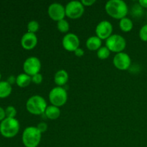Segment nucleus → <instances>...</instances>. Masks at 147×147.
<instances>
[{
    "label": "nucleus",
    "mask_w": 147,
    "mask_h": 147,
    "mask_svg": "<svg viewBox=\"0 0 147 147\" xmlns=\"http://www.w3.org/2000/svg\"><path fill=\"white\" fill-rule=\"evenodd\" d=\"M105 10L112 18L121 20L129 13L127 4L123 0H109L106 3Z\"/></svg>",
    "instance_id": "1"
},
{
    "label": "nucleus",
    "mask_w": 147,
    "mask_h": 147,
    "mask_svg": "<svg viewBox=\"0 0 147 147\" xmlns=\"http://www.w3.org/2000/svg\"><path fill=\"white\" fill-rule=\"evenodd\" d=\"M47 107L45 99L39 95H34L28 98L26 102V109L30 113L40 116L45 113Z\"/></svg>",
    "instance_id": "2"
},
{
    "label": "nucleus",
    "mask_w": 147,
    "mask_h": 147,
    "mask_svg": "<svg viewBox=\"0 0 147 147\" xmlns=\"http://www.w3.org/2000/svg\"><path fill=\"white\" fill-rule=\"evenodd\" d=\"M42 134L36 126H28L23 131L22 141L25 147H37L40 144Z\"/></svg>",
    "instance_id": "3"
},
{
    "label": "nucleus",
    "mask_w": 147,
    "mask_h": 147,
    "mask_svg": "<svg viewBox=\"0 0 147 147\" xmlns=\"http://www.w3.org/2000/svg\"><path fill=\"white\" fill-rule=\"evenodd\" d=\"M20 129V122L16 118H6L0 122V134L4 138L14 137L19 133Z\"/></svg>",
    "instance_id": "4"
},
{
    "label": "nucleus",
    "mask_w": 147,
    "mask_h": 147,
    "mask_svg": "<svg viewBox=\"0 0 147 147\" xmlns=\"http://www.w3.org/2000/svg\"><path fill=\"white\" fill-rule=\"evenodd\" d=\"M49 100L51 105L61 107L64 106L67 100V90L63 87L56 86L53 88L49 93Z\"/></svg>",
    "instance_id": "5"
},
{
    "label": "nucleus",
    "mask_w": 147,
    "mask_h": 147,
    "mask_svg": "<svg viewBox=\"0 0 147 147\" xmlns=\"http://www.w3.org/2000/svg\"><path fill=\"white\" fill-rule=\"evenodd\" d=\"M111 52L116 54L122 53L126 47V39L119 34H113L106 40V45Z\"/></svg>",
    "instance_id": "6"
},
{
    "label": "nucleus",
    "mask_w": 147,
    "mask_h": 147,
    "mask_svg": "<svg viewBox=\"0 0 147 147\" xmlns=\"http://www.w3.org/2000/svg\"><path fill=\"white\" fill-rule=\"evenodd\" d=\"M65 14L68 18L72 20H77L83 16L85 11V7L81 1L73 0L66 4Z\"/></svg>",
    "instance_id": "7"
},
{
    "label": "nucleus",
    "mask_w": 147,
    "mask_h": 147,
    "mask_svg": "<svg viewBox=\"0 0 147 147\" xmlns=\"http://www.w3.org/2000/svg\"><path fill=\"white\" fill-rule=\"evenodd\" d=\"M41 67V61L38 57H35V56H31V57H27L23 63L24 73L29 75L31 77L40 73Z\"/></svg>",
    "instance_id": "8"
},
{
    "label": "nucleus",
    "mask_w": 147,
    "mask_h": 147,
    "mask_svg": "<svg viewBox=\"0 0 147 147\" xmlns=\"http://www.w3.org/2000/svg\"><path fill=\"white\" fill-rule=\"evenodd\" d=\"M80 39L75 33H67L65 34L62 40L63 48L68 52H74L76 49L80 47Z\"/></svg>",
    "instance_id": "9"
},
{
    "label": "nucleus",
    "mask_w": 147,
    "mask_h": 147,
    "mask_svg": "<svg viewBox=\"0 0 147 147\" xmlns=\"http://www.w3.org/2000/svg\"><path fill=\"white\" fill-rule=\"evenodd\" d=\"M96 34L102 40H106L113 33V25L108 20L100 21L96 27Z\"/></svg>",
    "instance_id": "10"
},
{
    "label": "nucleus",
    "mask_w": 147,
    "mask_h": 147,
    "mask_svg": "<svg viewBox=\"0 0 147 147\" xmlns=\"http://www.w3.org/2000/svg\"><path fill=\"white\" fill-rule=\"evenodd\" d=\"M47 13L51 20L58 22L65 19L66 16L65 7L60 3H53L48 7Z\"/></svg>",
    "instance_id": "11"
},
{
    "label": "nucleus",
    "mask_w": 147,
    "mask_h": 147,
    "mask_svg": "<svg viewBox=\"0 0 147 147\" xmlns=\"http://www.w3.org/2000/svg\"><path fill=\"white\" fill-rule=\"evenodd\" d=\"M113 65L120 70H129L131 65V59L127 53L122 52L116 54L113 59Z\"/></svg>",
    "instance_id": "12"
},
{
    "label": "nucleus",
    "mask_w": 147,
    "mask_h": 147,
    "mask_svg": "<svg viewBox=\"0 0 147 147\" xmlns=\"http://www.w3.org/2000/svg\"><path fill=\"white\" fill-rule=\"evenodd\" d=\"M37 37L35 34L27 32L22 35L21 38V46L24 50H30L34 49L37 46Z\"/></svg>",
    "instance_id": "13"
},
{
    "label": "nucleus",
    "mask_w": 147,
    "mask_h": 147,
    "mask_svg": "<svg viewBox=\"0 0 147 147\" xmlns=\"http://www.w3.org/2000/svg\"><path fill=\"white\" fill-rule=\"evenodd\" d=\"M69 80V74L65 70L61 69L57 70L54 76V82L57 86L63 87Z\"/></svg>",
    "instance_id": "14"
},
{
    "label": "nucleus",
    "mask_w": 147,
    "mask_h": 147,
    "mask_svg": "<svg viewBox=\"0 0 147 147\" xmlns=\"http://www.w3.org/2000/svg\"><path fill=\"white\" fill-rule=\"evenodd\" d=\"M60 114H61V111H60V108L57 107V106H53V105H50V106H47V109H46L45 113L43 115L47 119L56 120V119L60 117Z\"/></svg>",
    "instance_id": "15"
},
{
    "label": "nucleus",
    "mask_w": 147,
    "mask_h": 147,
    "mask_svg": "<svg viewBox=\"0 0 147 147\" xmlns=\"http://www.w3.org/2000/svg\"><path fill=\"white\" fill-rule=\"evenodd\" d=\"M86 47L89 50L97 51L99 48L102 47V40H100L97 36H91L86 40Z\"/></svg>",
    "instance_id": "16"
},
{
    "label": "nucleus",
    "mask_w": 147,
    "mask_h": 147,
    "mask_svg": "<svg viewBox=\"0 0 147 147\" xmlns=\"http://www.w3.org/2000/svg\"><path fill=\"white\" fill-rule=\"evenodd\" d=\"M32 82V77L26 73H20L17 76L16 84L20 88H26L30 86Z\"/></svg>",
    "instance_id": "17"
},
{
    "label": "nucleus",
    "mask_w": 147,
    "mask_h": 147,
    "mask_svg": "<svg viewBox=\"0 0 147 147\" xmlns=\"http://www.w3.org/2000/svg\"><path fill=\"white\" fill-rule=\"evenodd\" d=\"M12 86L7 81H0V98H6L11 95Z\"/></svg>",
    "instance_id": "18"
},
{
    "label": "nucleus",
    "mask_w": 147,
    "mask_h": 147,
    "mask_svg": "<svg viewBox=\"0 0 147 147\" xmlns=\"http://www.w3.org/2000/svg\"><path fill=\"white\" fill-rule=\"evenodd\" d=\"M119 27L124 32H129L131 31L132 29H133L134 23L130 18L126 17L120 20Z\"/></svg>",
    "instance_id": "19"
},
{
    "label": "nucleus",
    "mask_w": 147,
    "mask_h": 147,
    "mask_svg": "<svg viewBox=\"0 0 147 147\" xmlns=\"http://www.w3.org/2000/svg\"><path fill=\"white\" fill-rule=\"evenodd\" d=\"M131 14L135 18H139L144 14V8L139 3H136L132 7Z\"/></svg>",
    "instance_id": "20"
},
{
    "label": "nucleus",
    "mask_w": 147,
    "mask_h": 147,
    "mask_svg": "<svg viewBox=\"0 0 147 147\" xmlns=\"http://www.w3.org/2000/svg\"><path fill=\"white\" fill-rule=\"evenodd\" d=\"M57 28L60 32L67 34V32L70 30V24L65 19H63V20L57 22Z\"/></svg>",
    "instance_id": "21"
},
{
    "label": "nucleus",
    "mask_w": 147,
    "mask_h": 147,
    "mask_svg": "<svg viewBox=\"0 0 147 147\" xmlns=\"http://www.w3.org/2000/svg\"><path fill=\"white\" fill-rule=\"evenodd\" d=\"M111 52L109 50L106 46H102L97 50V56L100 60H106L110 56Z\"/></svg>",
    "instance_id": "22"
},
{
    "label": "nucleus",
    "mask_w": 147,
    "mask_h": 147,
    "mask_svg": "<svg viewBox=\"0 0 147 147\" xmlns=\"http://www.w3.org/2000/svg\"><path fill=\"white\" fill-rule=\"evenodd\" d=\"M40 29V24L36 20H31L27 24V32L35 34Z\"/></svg>",
    "instance_id": "23"
},
{
    "label": "nucleus",
    "mask_w": 147,
    "mask_h": 147,
    "mask_svg": "<svg viewBox=\"0 0 147 147\" xmlns=\"http://www.w3.org/2000/svg\"><path fill=\"white\" fill-rule=\"evenodd\" d=\"M6 118H15L17 116V109L14 106H9L5 109Z\"/></svg>",
    "instance_id": "24"
},
{
    "label": "nucleus",
    "mask_w": 147,
    "mask_h": 147,
    "mask_svg": "<svg viewBox=\"0 0 147 147\" xmlns=\"http://www.w3.org/2000/svg\"><path fill=\"white\" fill-rule=\"evenodd\" d=\"M139 37L143 42H147V24L141 27L139 32Z\"/></svg>",
    "instance_id": "25"
},
{
    "label": "nucleus",
    "mask_w": 147,
    "mask_h": 147,
    "mask_svg": "<svg viewBox=\"0 0 147 147\" xmlns=\"http://www.w3.org/2000/svg\"><path fill=\"white\" fill-rule=\"evenodd\" d=\"M43 80V76L40 73L32 76V82L35 84H40Z\"/></svg>",
    "instance_id": "26"
},
{
    "label": "nucleus",
    "mask_w": 147,
    "mask_h": 147,
    "mask_svg": "<svg viewBox=\"0 0 147 147\" xmlns=\"http://www.w3.org/2000/svg\"><path fill=\"white\" fill-rule=\"evenodd\" d=\"M36 127L37 128V129H38L42 134H43V133H45V132L47 131L48 126H47V124L45 123V122L42 121V122H40V123L37 125Z\"/></svg>",
    "instance_id": "27"
},
{
    "label": "nucleus",
    "mask_w": 147,
    "mask_h": 147,
    "mask_svg": "<svg viewBox=\"0 0 147 147\" xmlns=\"http://www.w3.org/2000/svg\"><path fill=\"white\" fill-rule=\"evenodd\" d=\"M74 53H75V55H76V57H81L84 55L85 52L83 48H81V47H78V48H77L76 50H75Z\"/></svg>",
    "instance_id": "28"
},
{
    "label": "nucleus",
    "mask_w": 147,
    "mask_h": 147,
    "mask_svg": "<svg viewBox=\"0 0 147 147\" xmlns=\"http://www.w3.org/2000/svg\"><path fill=\"white\" fill-rule=\"evenodd\" d=\"M82 4H83L84 7H90V6H93V4L96 3V0H82Z\"/></svg>",
    "instance_id": "29"
},
{
    "label": "nucleus",
    "mask_w": 147,
    "mask_h": 147,
    "mask_svg": "<svg viewBox=\"0 0 147 147\" xmlns=\"http://www.w3.org/2000/svg\"><path fill=\"white\" fill-rule=\"evenodd\" d=\"M6 119L5 109L0 106V122L2 121L4 119Z\"/></svg>",
    "instance_id": "30"
},
{
    "label": "nucleus",
    "mask_w": 147,
    "mask_h": 147,
    "mask_svg": "<svg viewBox=\"0 0 147 147\" xmlns=\"http://www.w3.org/2000/svg\"><path fill=\"white\" fill-rule=\"evenodd\" d=\"M16 80H17V77H15V76H10L8 77L7 81L11 86L12 84L16 83Z\"/></svg>",
    "instance_id": "31"
},
{
    "label": "nucleus",
    "mask_w": 147,
    "mask_h": 147,
    "mask_svg": "<svg viewBox=\"0 0 147 147\" xmlns=\"http://www.w3.org/2000/svg\"><path fill=\"white\" fill-rule=\"evenodd\" d=\"M138 3H139L144 9H147V0H139V1H138Z\"/></svg>",
    "instance_id": "32"
},
{
    "label": "nucleus",
    "mask_w": 147,
    "mask_h": 147,
    "mask_svg": "<svg viewBox=\"0 0 147 147\" xmlns=\"http://www.w3.org/2000/svg\"><path fill=\"white\" fill-rule=\"evenodd\" d=\"M1 73H0V81H1Z\"/></svg>",
    "instance_id": "33"
},
{
    "label": "nucleus",
    "mask_w": 147,
    "mask_h": 147,
    "mask_svg": "<svg viewBox=\"0 0 147 147\" xmlns=\"http://www.w3.org/2000/svg\"><path fill=\"white\" fill-rule=\"evenodd\" d=\"M146 17H147V13H146Z\"/></svg>",
    "instance_id": "34"
}]
</instances>
